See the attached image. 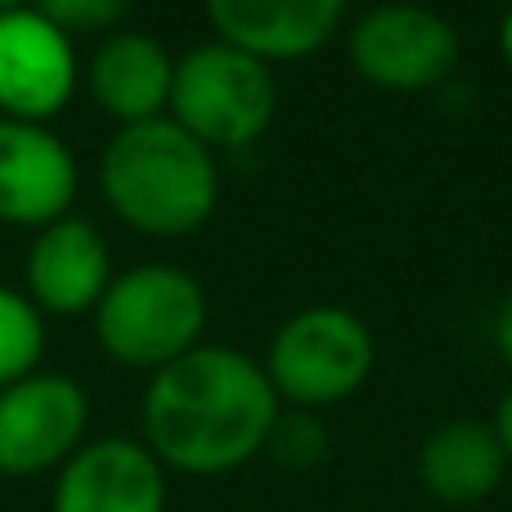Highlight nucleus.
Returning <instances> with one entry per match:
<instances>
[{"instance_id":"obj_12","label":"nucleus","mask_w":512,"mask_h":512,"mask_svg":"<svg viewBox=\"0 0 512 512\" xmlns=\"http://www.w3.org/2000/svg\"><path fill=\"white\" fill-rule=\"evenodd\" d=\"M216 41L261 63H292L324 50L346 18V0H203Z\"/></svg>"},{"instance_id":"obj_2","label":"nucleus","mask_w":512,"mask_h":512,"mask_svg":"<svg viewBox=\"0 0 512 512\" xmlns=\"http://www.w3.org/2000/svg\"><path fill=\"white\" fill-rule=\"evenodd\" d=\"M99 189L117 221L149 239H185L212 221L221 203L216 153L171 117L117 126L99 158Z\"/></svg>"},{"instance_id":"obj_19","label":"nucleus","mask_w":512,"mask_h":512,"mask_svg":"<svg viewBox=\"0 0 512 512\" xmlns=\"http://www.w3.org/2000/svg\"><path fill=\"white\" fill-rule=\"evenodd\" d=\"M495 432H499V445H504V454H508V463H512V391L504 400H499V409H495Z\"/></svg>"},{"instance_id":"obj_14","label":"nucleus","mask_w":512,"mask_h":512,"mask_svg":"<svg viewBox=\"0 0 512 512\" xmlns=\"http://www.w3.org/2000/svg\"><path fill=\"white\" fill-rule=\"evenodd\" d=\"M508 454L499 445L495 423L477 418H454L441 423L418 450V481L445 508L486 504L508 477Z\"/></svg>"},{"instance_id":"obj_10","label":"nucleus","mask_w":512,"mask_h":512,"mask_svg":"<svg viewBox=\"0 0 512 512\" xmlns=\"http://www.w3.org/2000/svg\"><path fill=\"white\" fill-rule=\"evenodd\" d=\"M77 198V158L36 122L0 117V225L45 230Z\"/></svg>"},{"instance_id":"obj_13","label":"nucleus","mask_w":512,"mask_h":512,"mask_svg":"<svg viewBox=\"0 0 512 512\" xmlns=\"http://www.w3.org/2000/svg\"><path fill=\"white\" fill-rule=\"evenodd\" d=\"M176 59L144 32H108L86 63V90L113 122L135 126L167 117Z\"/></svg>"},{"instance_id":"obj_1","label":"nucleus","mask_w":512,"mask_h":512,"mask_svg":"<svg viewBox=\"0 0 512 512\" xmlns=\"http://www.w3.org/2000/svg\"><path fill=\"white\" fill-rule=\"evenodd\" d=\"M279 409L261 360L203 342L149 378L140 427L144 445L167 472L225 477L265 454Z\"/></svg>"},{"instance_id":"obj_3","label":"nucleus","mask_w":512,"mask_h":512,"mask_svg":"<svg viewBox=\"0 0 512 512\" xmlns=\"http://www.w3.org/2000/svg\"><path fill=\"white\" fill-rule=\"evenodd\" d=\"M90 315H95V337L108 360L158 373L194 346H203L207 292L180 265L144 261L113 274Z\"/></svg>"},{"instance_id":"obj_20","label":"nucleus","mask_w":512,"mask_h":512,"mask_svg":"<svg viewBox=\"0 0 512 512\" xmlns=\"http://www.w3.org/2000/svg\"><path fill=\"white\" fill-rule=\"evenodd\" d=\"M499 54H504V63L512 68V9L504 14V23H499Z\"/></svg>"},{"instance_id":"obj_11","label":"nucleus","mask_w":512,"mask_h":512,"mask_svg":"<svg viewBox=\"0 0 512 512\" xmlns=\"http://www.w3.org/2000/svg\"><path fill=\"white\" fill-rule=\"evenodd\" d=\"M27 301L45 315H86L113 283L104 234L81 216H59L32 239L23 261Z\"/></svg>"},{"instance_id":"obj_18","label":"nucleus","mask_w":512,"mask_h":512,"mask_svg":"<svg viewBox=\"0 0 512 512\" xmlns=\"http://www.w3.org/2000/svg\"><path fill=\"white\" fill-rule=\"evenodd\" d=\"M495 351L512 369V292L504 297V306H499V315H495Z\"/></svg>"},{"instance_id":"obj_9","label":"nucleus","mask_w":512,"mask_h":512,"mask_svg":"<svg viewBox=\"0 0 512 512\" xmlns=\"http://www.w3.org/2000/svg\"><path fill=\"white\" fill-rule=\"evenodd\" d=\"M77 86L72 36L45 23L36 9L0 14V113L45 126Z\"/></svg>"},{"instance_id":"obj_4","label":"nucleus","mask_w":512,"mask_h":512,"mask_svg":"<svg viewBox=\"0 0 512 512\" xmlns=\"http://www.w3.org/2000/svg\"><path fill=\"white\" fill-rule=\"evenodd\" d=\"M279 86L270 63L225 41L194 45L171 72L167 117L207 149H248L274 122Z\"/></svg>"},{"instance_id":"obj_17","label":"nucleus","mask_w":512,"mask_h":512,"mask_svg":"<svg viewBox=\"0 0 512 512\" xmlns=\"http://www.w3.org/2000/svg\"><path fill=\"white\" fill-rule=\"evenodd\" d=\"M135 0H27V9L54 23L63 36H95L117 27L131 14Z\"/></svg>"},{"instance_id":"obj_16","label":"nucleus","mask_w":512,"mask_h":512,"mask_svg":"<svg viewBox=\"0 0 512 512\" xmlns=\"http://www.w3.org/2000/svg\"><path fill=\"white\" fill-rule=\"evenodd\" d=\"M328 450H333V436H328L324 418L315 409H279V423L265 441V454L274 463L292 472H310L328 459Z\"/></svg>"},{"instance_id":"obj_21","label":"nucleus","mask_w":512,"mask_h":512,"mask_svg":"<svg viewBox=\"0 0 512 512\" xmlns=\"http://www.w3.org/2000/svg\"><path fill=\"white\" fill-rule=\"evenodd\" d=\"M14 9H27V0H0V14H14Z\"/></svg>"},{"instance_id":"obj_15","label":"nucleus","mask_w":512,"mask_h":512,"mask_svg":"<svg viewBox=\"0 0 512 512\" xmlns=\"http://www.w3.org/2000/svg\"><path fill=\"white\" fill-rule=\"evenodd\" d=\"M41 355H45L41 310L27 301V292H14L0 283V387L32 378Z\"/></svg>"},{"instance_id":"obj_8","label":"nucleus","mask_w":512,"mask_h":512,"mask_svg":"<svg viewBox=\"0 0 512 512\" xmlns=\"http://www.w3.org/2000/svg\"><path fill=\"white\" fill-rule=\"evenodd\" d=\"M50 512H167V468L144 441L99 436L54 472Z\"/></svg>"},{"instance_id":"obj_7","label":"nucleus","mask_w":512,"mask_h":512,"mask_svg":"<svg viewBox=\"0 0 512 512\" xmlns=\"http://www.w3.org/2000/svg\"><path fill=\"white\" fill-rule=\"evenodd\" d=\"M90 400L68 373H32L0 387V477L27 481L59 472L86 445Z\"/></svg>"},{"instance_id":"obj_5","label":"nucleus","mask_w":512,"mask_h":512,"mask_svg":"<svg viewBox=\"0 0 512 512\" xmlns=\"http://www.w3.org/2000/svg\"><path fill=\"white\" fill-rule=\"evenodd\" d=\"M378 346L355 310L306 306L283 319L261 369L283 409H328L351 400L369 382Z\"/></svg>"},{"instance_id":"obj_6","label":"nucleus","mask_w":512,"mask_h":512,"mask_svg":"<svg viewBox=\"0 0 512 512\" xmlns=\"http://www.w3.org/2000/svg\"><path fill=\"white\" fill-rule=\"evenodd\" d=\"M346 59L378 90H432L450 81L459 63V32L436 9L387 0L355 18L346 32Z\"/></svg>"}]
</instances>
